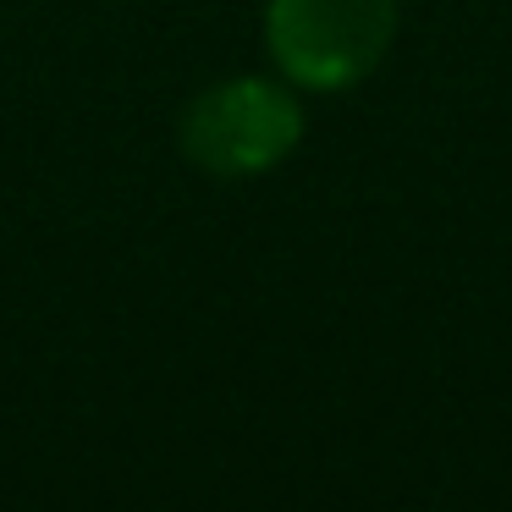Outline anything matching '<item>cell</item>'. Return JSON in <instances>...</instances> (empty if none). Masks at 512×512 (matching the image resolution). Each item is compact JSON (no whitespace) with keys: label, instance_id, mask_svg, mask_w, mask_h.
I'll return each instance as SVG.
<instances>
[{"label":"cell","instance_id":"cell-1","mask_svg":"<svg viewBox=\"0 0 512 512\" xmlns=\"http://www.w3.org/2000/svg\"><path fill=\"white\" fill-rule=\"evenodd\" d=\"M397 34V0H270L265 39L303 89H353L380 67Z\"/></svg>","mask_w":512,"mask_h":512},{"label":"cell","instance_id":"cell-2","mask_svg":"<svg viewBox=\"0 0 512 512\" xmlns=\"http://www.w3.org/2000/svg\"><path fill=\"white\" fill-rule=\"evenodd\" d=\"M303 133L298 100L281 83L232 78L188 105L182 116V149L199 171L215 177H254L270 171Z\"/></svg>","mask_w":512,"mask_h":512}]
</instances>
